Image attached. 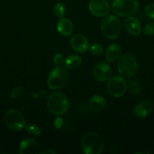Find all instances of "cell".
<instances>
[{
  "label": "cell",
  "mask_w": 154,
  "mask_h": 154,
  "mask_svg": "<svg viewBox=\"0 0 154 154\" xmlns=\"http://www.w3.org/2000/svg\"><path fill=\"white\" fill-rule=\"evenodd\" d=\"M23 93H24V90H23V89L21 87H16V88L13 89L10 92L9 96L12 99H16V98H18L19 96H22Z\"/></svg>",
  "instance_id": "obj_24"
},
{
  "label": "cell",
  "mask_w": 154,
  "mask_h": 154,
  "mask_svg": "<svg viewBox=\"0 0 154 154\" xmlns=\"http://www.w3.org/2000/svg\"><path fill=\"white\" fill-rule=\"evenodd\" d=\"M53 61L56 66H61L64 63V57L61 54H57L54 56Z\"/></svg>",
  "instance_id": "obj_26"
},
{
  "label": "cell",
  "mask_w": 154,
  "mask_h": 154,
  "mask_svg": "<svg viewBox=\"0 0 154 154\" xmlns=\"http://www.w3.org/2000/svg\"><path fill=\"white\" fill-rule=\"evenodd\" d=\"M41 153L42 154H55L56 152L54 151L53 150H51V149H48V150H43V151L41 152Z\"/></svg>",
  "instance_id": "obj_28"
},
{
  "label": "cell",
  "mask_w": 154,
  "mask_h": 154,
  "mask_svg": "<svg viewBox=\"0 0 154 154\" xmlns=\"http://www.w3.org/2000/svg\"><path fill=\"white\" fill-rule=\"evenodd\" d=\"M145 13L150 19L154 20V3H150L145 8Z\"/></svg>",
  "instance_id": "obj_25"
},
{
  "label": "cell",
  "mask_w": 154,
  "mask_h": 154,
  "mask_svg": "<svg viewBox=\"0 0 154 154\" xmlns=\"http://www.w3.org/2000/svg\"><path fill=\"white\" fill-rule=\"evenodd\" d=\"M82 63V58L77 54H72L69 56L65 60V67L70 70H74L80 66Z\"/></svg>",
  "instance_id": "obj_18"
},
{
  "label": "cell",
  "mask_w": 154,
  "mask_h": 154,
  "mask_svg": "<svg viewBox=\"0 0 154 154\" xmlns=\"http://www.w3.org/2000/svg\"><path fill=\"white\" fill-rule=\"evenodd\" d=\"M101 29L106 38L113 40L119 37L121 32V22L113 15H106L101 23Z\"/></svg>",
  "instance_id": "obj_3"
},
{
  "label": "cell",
  "mask_w": 154,
  "mask_h": 154,
  "mask_svg": "<svg viewBox=\"0 0 154 154\" xmlns=\"http://www.w3.org/2000/svg\"><path fill=\"white\" fill-rule=\"evenodd\" d=\"M25 129L27 131V132H28L29 134L32 135H34V136H39V135H42V131L41 127H39V126L36 124H33V123H30V124H27L25 126Z\"/></svg>",
  "instance_id": "obj_19"
},
{
  "label": "cell",
  "mask_w": 154,
  "mask_h": 154,
  "mask_svg": "<svg viewBox=\"0 0 154 154\" xmlns=\"http://www.w3.org/2000/svg\"><path fill=\"white\" fill-rule=\"evenodd\" d=\"M89 51H90L91 54H93V55L99 56L104 52V48L101 44L94 43L89 47Z\"/></svg>",
  "instance_id": "obj_22"
},
{
  "label": "cell",
  "mask_w": 154,
  "mask_h": 154,
  "mask_svg": "<svg viewBox=\"0 0 154 154\" xmlns=\"http://www.w3.org/2000/svg\"><path fill=\"white\" fill-rule=\"evenodd\" d=\"M54 13L55 16L58 18L63 17V16L66 14V8H65V6L63 5V3L57 2V4L54 5Z\"/></svg>",
  "instance_id": "obj_20"
},
{
  "label": "cell",
  "mask_w": 154,
  "mask_h": 154,
  "mask_svg": "<svg viewBox=\"0 0 154 154\" xmlns=\"http://www.w3.org/2000/svg\"><path fill=\"white\" fill-rule=\"evenodd\" d=\"M69 79V73L65 68L57 66L48 76V86L51 90H60L66 85Z\"/></svg>",
  "instance_id": "obj_5"
},
{
  "label": "cell",
  "mask_w": 154,
  "mask_h": 154,
  "mask_svg": "<svg viewBox=\"0 0 154 154\" xmlns=\"http://www.w3.org/2000/svg\"><path fill=\"white\" fill-rule=\"evenodd\" d=\"M117 69L119 73L124 78H131L137 73L138 63L132 54H124L119 57Z\"/></svg>",
  "instance_id": "obj_4"
},
{
  "label": "cell",
  "mask_w": 154,
  "mask_h": 154,
  "mask_svg": "<svg viewBox=\"0 0 154 154\" xmlns=\"http://www.w3.org/2000/svg\"><path fill=\"white\" fill-rule=\"evenodd\" d=\"M143 32L148 36L154 35V23H149L146 24L143 28Z\"/></svg>",
  "instance_id": "obj_23"
},
{
  "label": "cell",
  "mask_w": 154,
  "mask_h": 154,
  "mask_svg": "<svg viewBox=\"0 0 154 154\" xmlns=\"http://www.w3.org/2000/svg\"><path fill=\"white\" fill-rule=\"evenodd\" d=\"M89 107L94 111H100L104 108L106 105V101L103 96L99 95L93 96L88 102Z\"/></svg>",
  "instance_id": "obj_17"
},
{
  "label": "cell",
  "mask_w": 154,
  "mask_h": 154,
  "mask_svg": "<svg viewBox=\"0 0 154 154\" xmlns=\"http://www.w3.org/2000/svg\"><path fill=\"white\" fill-rule=\"evenodd\" d=\"M5 122L12 131L18 132L26 126V120L22 113L16 109L8 110L5 114Z\"/></svg>",
  "instance_id": "obj_7"
},
{
  "label": "cell",
  "mask_w": 154,
  "mask_h": 154,
  "mask_svg": "<svg viewBox=\"0 0 154 154\" xmlns=\"http://www.w3.org/2000/svg\"><path fill=\"white\" fill-rule=\"evenodd\" d=\"M138 7L137 0H115L113 2L112 9L117 16L127 17L136 13Z\"/></svg>",
  "instance_id": "obj_6"
},
{
  "label": "cell",
  "mask_w": 154,
  "mask_h": 154,
  "mask_svg": "<svg viewBox=\"0 0 154 154\" xmlns=\"http://www.w3.org/2000/svg\"><path fill=\"white\" fill-rule=\"evenodd\" d=\"M57 31L64 36H68L72 33L73 29V26L72 22L67 18L62 17L57 22Z\"/></svg>",
  "instance_id": "obj_15"
},
{
  "label": "cell",
  "mask_w": 154,
  "mask_h": 154,
  "mask_svg": "<svg viewBox=\"0 0 154 154\" xmlns=\"http://www.w3.org/2000/svg\"><path fill=\"white\" fill-rule=\"evenodd\" d=\"M152 108V104L149 101H143L135 105L133 111L136 117L143 119L151 114Z\"/></svg>",
  "instance_id": "obj_13"
},
{
  "label": "cell",
  "mask_w": 154,
  "mask_h": 154,
  "mask_svg": "<svg viewBox=\"0 0 154 154\" xmlns=\"http://www.w3.org/2000/svg\"><path fill=\"white\" fill-rule=\"evenodd\" d=\"M128 88H129L130 92L133 95H138L140 93V90H141L140 84L136 80H132V81H129V83H128Z\"/></svg>",
  "instance_id": "obj_21"
},
{
  "label": "cell",
  "mask_w": 154,
  "mask_h": 154,
  "mask_svg": "<svg viewBox=\"0 0 154 154\" xmlns=\"http://www.w3.org/2000/svg\"><path fill=\"white\" fill-rule=\"evenodd\" d=\"M107 90L110 96L113 97H121L126 91L127 84L122 77H113L107 82Z\"/></svg>",
  "instance_id": "obj_8"
},
{
  "label": "cell",
  "mask_w": 154,
  "mask_h": 154,
  "mask_svg": "<svg viewBox=\"0 0 154 154\" xmlns=\"http://www.w3.org/2000/svg\"><path fill=\"white\" fill-rule=\"evenodd\" d=\"M70 45L72 49L79 53H85L89 49L88 39L82 34H75L71 37Z\"/></svg>",
  "instance_id": "obj_11"
},
{
  "label": "cell",
  "mask_w": 154,
  "mask_h": 154,
  "mask_svg": "<svg viewBox=\"0 0 154 154\" xmlns=\"http://www.w3.org/2000/svg\"><path fill=\"white\" fill-rule=\"evenodd\" d=\"M81 145L85 154H100L104 148V143L101 137L95 132H88L82 138Z\"/></svg>",
  "instance_id": "obj_1"
},
{
  "label": "cell",
  "mask_w": 154,
  "mask_h": 154,
  "mask_svg": "<svg viewBox=\"0 0 154 154\" xmlns=\"http://www.w3.org/2000/svg\"><path fill=\"white\" fill-rule=\"evenodd\" d=\"M112 69L106 63H100L93 69V76L98 81H107L111 77Z\"/></svg>",
  "instance_id": "obj_10"
},
{
  "label": "cell",
  "mask_w": 154,
  "mask_h": 154,
  "mask_svg": "<svg viewBox=\"0 0 154 154\" xmlns=\"http://www.w3.org/2000/svg\"><path fill=\"white\" fill-rule=\"evenodd\" d=\"M63 119H62L61 117H57L54 121V127H55L57 129H60V128L62 127V126H63Z\"/></svg>",
  "instance_id": "obj_27"
},
{
  "label": "cell",
  "mask_w": 154,
  "mask_h": 154,
  "mask_svg": "<svg viewBox=\"0 0 154 154\" xmlns=\"http://www.w3.org/2000/svg\"><path fill=\"white\" fill-rule=\"evenodd\" d=\"M107 1H109V2H114L115 0H107Z\"/></svg>",
  "instance_id": "obj_29"
},
{
  "label": "cell",
  "mask_w": 154,
  "mask_h": 154,
  "mask_svg": "<svg viewBox=\"0 0 154 154\" xmlns=\"http://www.w3.org/2000/svg\"><path fill=\"white\" fill-rule=\"evenodd\" d=\"M47 105L50 112L56 116L64 114L68 111L69 106V100L66 96L59 92H54L50 94Z\"/></svg>",
  "instance_id": "obj_2"
},
{
  "label": "cell",
  "mask_w": 154,
  "mask_h": 154,
  "mask_svg": "<svg viewBox=\"0 0 154 154\" xmlns=\"http://www.w3.org/2000/svg\"><path fill=\"white\" fill-rule=\"evenodd\" d=\"M88 10L94 16L101 17L110 12V6L107 0H91L88 5Z\"/></svg>",
  "instance_id": "obj_9"
},
{
  "label": "cell",
  "mask_w": 154,
  "mask_h": 154,
  "mask_svg": "<svg viewBox=\"0 0 154 154\" xmlns=\"http://www.w3.org/2000/svg\"><path fill=\"white\" fill-rule=\"evenodd\" d=\"M121 54V48L119 45L113 43L107 48L106 51V60L109 63H113L118 60Z\"/></svg>",
  "instance_id": "obj_16"
},
{
  "label": "cell",
  "mask_w": 154,
  "mask_h": 154,
  "mask_svg": "<svg viewBox=\"0 0 154 154\" xmlns=\"http://www.w3.org/2000/svg\"><path fill=\"white\" fill-rule=\"evenodd\" d=\"M125 26L128 32L132 35H139L141 32V24L140 21L134 17L129 16L128 18H126Z\"/></svg>",
  "instance_id": "obj_14"
},
{
  "label": "cell",
  "mask_w": 154,
  "mask_h": 154,
  "mask_svg": "<svg viewBox=\"0 0 154 154\" xmlns=\"http://www.w3.org/2000/svg\"><path fill=\"white\" fill-rule=\"evenodd\" d=\"M39 150V144L33 138H26L20 144L19 153L21 154H37Z\"/></svg>",
  "instance_id": "obj_12"
}]
</instances>
